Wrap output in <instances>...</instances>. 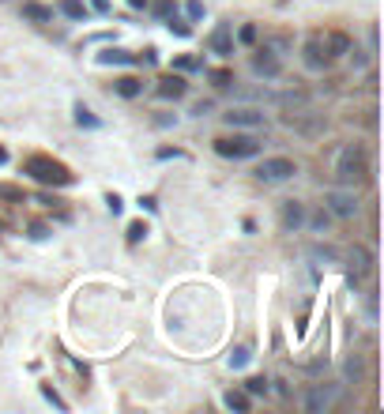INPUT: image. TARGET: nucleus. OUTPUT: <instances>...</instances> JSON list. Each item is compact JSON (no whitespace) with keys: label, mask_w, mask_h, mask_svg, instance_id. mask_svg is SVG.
Here are the masks:
<instances>
[{"label":"nucleus","mask_w":384,"mask_h":414,"mask_svg":"<svg viewBox=\"0 0 384 414\" xmlns=\"http://www.w3.org/2000/svg\"><path fill=\"white\" fill-rule=\"evenodd\" d=\"M332 177L335 184H347V189H358V184L369 181V151L366 144L350 139V144H339L332 155Z\"/></svg>","instance_id":"1"},{"label":"nucleus","mask_w":384,"mask_h":414,"mask_svg":"<svg viewBox=\"0 0 384 414\" xmlns=\"http://www.w3.org/2000/svg\"><path fill=\"white\" fill-rule=\"evenodd\" d=\"M23 173L30 181L46 184V189H68V184L75 181V173L64 166L61 158H53V155H27L23 158Z\"/></svg>","instance_id":"2"},{"label":"nucleus","mask_w":384,"mask_h":414,"mask_svg":"<svg viewBox=\"0 0 384 414\" xmlns=\"http://www.w3.org/2000/svg\"><path fill=\"white\" fill-rule=\"evenodd\" d=\"M324 207H328V215H335V219H358V215H361L358 189L335 184V189H328V192H324Z\"/></svg>","instance_id":"3"},{"label":"nucleus","mask_w":384,"mask_h":414,"mask_svg":"<svg viewBox=\"0 0 384 414\" xmlns=\"http://www.w3.org/2000/svg\"><path fill=\"white\" fill-rule=\"evenodd\" d=\"M215 155L218 158H252V155H260V139L256 136H249V132H234V136H218L215 139Z\"/></svg>","instance_id":"4"},{"label":"nucleus","mask_w":384,"mask_h":414,"mask_svg":"<svg viewBox=\"0 0 384 414\" xmlns=\"http://www.w3.org/2000/svg\"><path fill=\"white\" fill-rule=\"evenodd\" d=\"M294 173H298V166H294V158H283V155H275V158H264L256 170H252V177L256 181H264V184H283V181H290Z\"/></svg>","instance_id":"5"},{"label":"nucleus","mask_w":384,"mask_h":414,"mask_svg":"<svg viewBox=\"0 0 384 414\" xmlns=\"http://www.w3.org/2000/svg\"><path fill=\"white\" fill-rule=\"evenodd\" d=\"M335 399H339V384H332V380H321V384H313L309 391H305L302 407L309 410V414H328V410L335 407Z\"/></svg>","instance_id":"6"},{"label":"nucleus","mask_w":384,"mask_h":414,"mask_svg":"<svg viewBox=\"0 0 384 414\" xmlns=\"http://www.w3.org/2000/svg\"><path fill=\"white\" fill-rule=\"evenodd\" d=\"M283 125L294 128V132H302V136H316V132H324V117L316 113V110H309V106H302V110H287Z\"/></svg>","instance_id":"7"},{"label":"nucleus","mask_w":384,"mask_h":414,"mask_svg":"<svg viewBox=\"0 0 384 414\" xmlns=\"http://www.w3.org/2000/svg\"><path fill=\"white\" fill-rule=\"evenodd\" d=\"M343 260H347V271H350V287H358L361 275H369V271H373V253L366 245H350L343 253Z\"/></svg>","instance_id":"8"},{"label":"nucleus","mask_w":384,"mask_h":414,"mask_svg":"<svg viewBox=\"0 0 384 414\" xmlns=\"http://www.w3.org/2000/svg\"><path fill=\"white\" fill-rule=\"evenodd\" d=\"M223 121L230 125V128H260L264 125V110H260V106H234V110L230 113H223Z\"/></svg>","instance_id":"9"},{"label":"nucleus","mask_w":384,"mask_h":414,"mask_svg":"<svg viewBox=\"0 0 384 414\" xmlns=\"http://www.w3.org/2000/svg\"><path fill=\"white\" fill-rule=\"evenodd\" d=\"M252 75H260V80H279L283 75V57H275L271 49L260 46L252 53Z\"/></svg>","instance_id":"10"},{"label":"nucleus","mask_w":384,"mask_h":414,"mask_svg":"<svg viewBox=\"0 0 384 414\" xmlns=\"http://www.w3.org/2000/svg\"><path fill=\"white\" fill-rule=\"evenodd\" d=\"M302 61H305V68L309 72H324L328 64H332V57L324 53V42H321V30L316 34H309V42L302 46Z\"/></svg>","instance_id":"11"},{"label":"nucleus","mask_w":384,"mask_h":414,"mask_svg":"<svg viewBox=\"0 0 384 414\" xmlns=\"http://www.w3.org/2000/svg\"><path fill=\"white\" fill-rule=\"evenodd\" d=\"M279 222H283V230H287V234H298L302 226H305V203L302 200H283Z\"/></svg>","instance_id":"12"},{"label":"nucleus","mask_w":384,"mask_h":414,"mask_svg":"<svg viewBox=\"0 0 384 414\" xmlns=\"http://www.w3.org/2000/svg\"><path fill=\"white\" fill-rule=\"evenodd\" d=\"M207 49L218 53V57H230V53H234V27H230V23H218V27L211 30V38H207Z\"/></svg>","instance_id":"13"},{"label":"nucleus","mask_w":384,"mask_h":414,"mask_svg":"<svg viewBox=\"0 0 384 414\" xmlns=\"http://www.w3.org/2000/svg\"><path fill=\"white\" fill-rule=\"evenodd\" d=\"M185 91H189V83L181 80V75H162L159 87H155V94L162 98V102H178V98H185Z\"/></svg>","instance_id":"14"},{"label":"nucleus","mask_w":384,"mask_h":414,"mask_svg":"<svg viewBox=\"0 0 384 414\" xmlns=\"http://www.w3.org/2000/svg\"><path fill=\"white\" fill-rule=\"evenodd\" d=\"M321 42H324V53L328 57H347V49L354 46V42H350V34H343V30H324L321 34Z\"/></svg>","instance_id":"15"},{"label":"nucleus","mask_w":384,"mask_h":414,"mask_svg":"<svg viewBox=\"0 0 384 414\" xmlns=\"http://www.w3.org/2000/svg\"><path fill=\"white\" fill-rule=\"evenodd\" d=\"M305 256L313 260V264H324V268H332V264H343V253L332 245H309L305 249Z\"/></svg>","instance_id":"16"},{"label":"nucleus","mask_w":384,"mask_h":414,"mask_svg":"<svg viewBox=\"0 0 384 414\" xmlns=\"http://www.w3.org/2000/svg\"><path fill=\"white\" fill-rule=\"evenodd\" d=\"M271 102L283 106V110H302V106H309V91H302V87H290V91L275 94Z\"/></svg>","instance_id":"17"},{"label":"nucleus","mask_w":384,"mask_h":414,"mask_svg":"<svg viewBox=\"0 0 384 414\" xmlns=\"http://www.w3.org/2000/svg\"><path fill=\"white\" fill-rule=\"evenodd\" d=\"M264 49H271L275 57H283V53L294 49V38L287 34V30H268V34H264Z\"/></svg>","instance_id":"18"},{"label":"nucleus","mask_w":384,"mask_h":414,"mask_svg":"<svg viewBox=\"0 0 384 414\" xmlns=\"http://www.w3.org/2000/svg\"><path fill=\"white\" fill-rule=\"evenodd\" d=\"M113 94L140 98V94H144V80H140V75H120V80H113Z\"/></svg>","instance_id":"19"},{"label":"nucleus","mask_w":384,"mask_h":414,"mask_svg":"<svg viewBox=\"0 0 384 414\" xmlns=\"http://www.w3.org/2000/svg\"><path fill=\"white\" fill-rule=\"evenodd\" d=\"M343 380H347V384H361V380H366V358L350 354L343 362Z\"/></svg>","instance_id":"20"},{"label":"nucleus","mask_w":384,"mask_h":414,"mask_svg":"<svg viewBox=\"0 0 384 414\" xmlns=\"http://www.w3.org/2000/svg\"><path fill=\"white\" fill-rule=\"evenodd\" d=\"M223 403H226L230 410H241V414H245V410L252 407V396H249L245 388H230L226 396H223Z\"/></svg>","instance_id":"21"},{"label":"nucleus","mask_w":384,"mask_h":414,"mask_svg":"<svg viewBox=\"0 0 384 414\" xmlns=\"http://www.w3.org/2000/svg\"><path fill=\"white\" fill-rule=\"evenodd\" d=\"M94 61L98 64H136V53H128V49H102Z\"/></svg>","instance_id":"22"},{"label":"nucleus","mask_w":384,"mask_h":414,"mask_svg":"<svg viewBox=\"0 0 384 414\" xmlns=\"http://www.w3.org/2000/svg\"><path fill=\"white\" fill-rule=\"evenodd\" d=\"M23 19H30V23H49L53 8H46V4H23Z\"/></svg>","instance_id":"23"},{"label":"nucleus","mask_w":384,"mask_h":414,"mask_svg":"<svg viewBox=\"0 0 384 414\" xmlns=\"http://www.w3.org/2000/svg\"><path fill=\"white\" fill-rule=\"evenodd\" d=\"M305 222H309V230H313V234H328V226H332V215H328V207H324V211L305 215Z\"/></svg>","instance_id":"24"},{"label":"nucleus","mask_w":384,"mask_h":414,"mask_svg":"<svg viewBox=\"0 0 384 414\" xmlns=\"http://www.w3.org/2000/svg\"><path fill=\"white\" fill-rule=\"evenodd\" d=\"M249 362H252V351H249L245 343L234 346V351H230V358H226V365H230V369H245Z\"/></svg>","instance_id":"25"},{"label":"nucleus","mask_w":384,"mask_h":414,"mask_svg":"<svg viewBox=\"0 0 384 414\" xmlns=\"http://www.w3.org/2000/svg\"><path fill=\"white\" fill-rule=\"evenodd\" d=\"M75 125H80V128H102V121H98L83 102H75Z\"/></svg>","instance_id":"26"},{"label":"nucleus","mask_w":384,"mask_h":414,"mask_svg":"<svg viewBox=\"0 0 384 414\" xmlns=\"http://www.w3.org/2000/svg\"><path fill=\"white\" fill-rule=\"evenodd\" d=\"M268 388H271L268 377H249V380H245V391H249V396H268Z\"/></svg>","instance_id":"27"},{"label":"nucleus","mask_w":384,"mask_h":414,"mask_svg":"<svg viewBox=\"0 0 384 414\" xmlns=\"http://www.w3.org/2000/svg\"><path fill=\"white\" fill-rule=\"evenodd\" d=\"M234 98H237V102H271V98H275V94H268V91H256V87H252V91H234Z\"/></svg>","instance_id":"28"},{"label":"nucleus","mask_w":384,"mask_h":414,"mask_svg":"<svg viewBox=\"0 0 384 414\" xmlns=\"http://www.w3.org/2000/svg\"><path fill=\"white\" fill-rule=\"evenodd\" d=\"M166 27H170V34H178V38H189V34H192V27L185 23V19H178L173 12L166 15Z\"/></svg>","instance_id":"29"},{"label":"nucleus","mask_w":384,"mask_h":414,"mask_svg":"<svg viewBox=\"0 0 384 414\" xmlns=\"http://www.w3.org/2000/svg\"><path fill=\"white\" fill-rule=\"evenodd\" d=\"M207 80H211L218 91H223V87L234 83V72H230V68H211V72H207Z\"/></svg>","instance_id":"30"},{"label":"nucleus","mask_w":384,"mask_h":414,"mask_svg":"<svg viewBox=\"0 0 384 414\" xmlns=\"http://www.w3.org/2000/svg\"><path fill=\"white\" fill-rule=\"evenodd\" d=\"M128 245H140V242H144V237H147V222L144 219H140V222H128Z\"/></svg>","instance_id":"31"},{"label":"nucleus","mask_w":384,"mask_h":414,"mask_svg":"<svg viewBox=\"0 0 384 414\" xmlns=\"http://www.w3.org/2000/svg\"><path fill=\"white\" fill-rule=\"evenodd\" d=\"M173 68H178V72H200L204 61L200 57H178V61H173Z\"/></svg>","instance_id":"32"},{"label":"nucleus","mask_w":384,"mask_h":414,"mask_svg":"<svg viewBox=\"0 0 384 414\" xmlns=\"http://www.w3.org/2000/svg\"><path fill=\"white\" fill-rule=\"evenodd\" d=\"M42 396H46V403H53L57 410H68V403L57 396V388H53V384H42Z\"/></svg>","instance_id":"33"},{"label":"nucleus","mask_w":384,"mask_h":414,"mask_svg":"<svg viewBox=\"0 0 384 414\" xmlns=\"http://www.w3.org/2000/svg\"><path fill=\"white\" fill-rule=\"evenodd\" d=\"M0 200H12V203H27L23 189H12V184H0Z\"/></svg>","instance_id":"34"},{"label":"nucleus","mask_w":384,"mask_h":414,"mask_svg":"<svg viewBox=\"0 0 384 414\" xmlns=\"http://www.w3.org/2000/svg\"><path fill=\"white\" fill-rule=\"evenodd\" d=\"M61 12H64V15H72V19H83V15H87V8L80 4V0H64Z\"/></svg>","instance_id":"35"},{"label":"nucleus","mask_w":384,"mask_h":414,"mask_svg":"<svg viewBox=\"0 0 384 414\" xmlns=\"http://www.w3.org/2000/svg\"><path fill=\"white\" fill-rule=\"evenodd\" d=\"M27 234H30V242H46V237H49V226H46V222H30Z\"/></svg>","instance_id":"36"},{"label":"nucleus","mask_w":384,"mask_h":414,"mask_svg":"<svg viewBox=\"0 0 384 414\" xmlns=\"http://www.w3.org/2000/svg\"><path fill=\"white\" fill-rule=\"evenodd\" d=\"M366 313H369V324H377V294H373V290L366 298Z\"/></svg>","instance_id":"37"},{"label":"nucleus","mask_w":384,"mask_h":414,"mask_svg":"<svg viewBox=\"0 0 384 414\" xmlns=\"http://www.w3.org/2000/svg\"><path fill=\"white\" fill-rule=\"evenodd\" d=\"M106 207H109L113 215H120V207H125V200H120L117 192H109V196H106Z\"/></svg>","instance_id":"38"},{"label":"nucleus","mask_w":384,"mask_h":414,"mask_svg":"<svg viewBox=\"0 0 384 414\" xmlns=\"http://www.w3.org/2000/svg\"><path fill=\"white\" fill-rule=\"evenodd\" d=\"M347 53H350V64H354V68H366V53H361V49H354V46H350Z\"/></svg>","instance_id":"39"},{"label":"nucleus","mask_w":384,"mask_h":414,"mask_svg":"<svg viewBox=\"0 0 384 414\" xmlns=\"http://www.w3.org/2000/svg\"><path fill=\"white\" fill-rule=\"evenodd\" d=\"M211 110H215V102H196V106H192V117H207Z\"/></svg>","instance_id":"40"},{"label":"nucleus","mask_w":384,"mask_h":414,"mask_svg":"<svg viewBox=\"0 0 384 414\" xmlns=\"http://www.w3.org/2000/svg\"><path fill=\"white\" fill-rule=\"evenodd\" d=\"M136 61H144V64H155V61H159V49H155V46H147V49H144V53H140V57H136Z\"/></svg>","instance_id":"41"},{"label":"nucleus","mask_w":384,"mask_h":414,"mask_svg":"<svg viewBox=\"0 0 384 414\" xmlns=\"http://www.w3.org/2000/svg\"><path fill=\"white\" fill-rule=\"evenodd\" d=\"M189 19H204V4H200V0H189Z\"/></svg>","instance_id":"42"},{"label":"nucleus","mask_w":384,"mask_h":414,"mask_svg":"<svg viewBox=\"0 0 384 414\" xmlns=\"http://www.w3.org/2000/svg\"><path fill=\"white\" fill-rule=\"evenodd\" d=\"M159 158H185V151H178V147H162Z\"/></svg>","instance_id":"43"},{"label":"nucleus","mask_w":384,"mask_h":414,"mask_svg":"<svg viewBox=\"0 0 384 414\" xmlns=\"http://www.w3.org/2000/svg\"><path fill=\"white\" fill-rule=\"evenodd\" d=\"M170 12H173V4H170V0H159V8H155V15H159V19H166Z\"/></svg>","instance_id":"44"},{"label":"nucleus","mask_w":384,"mask_h":414,"mask_svg":"<svg viewBox=\"0 0 384 414\" xmlns=\"http://www.w3.org/2000/svg\"><path fill=\"white\" fill-rule=\"evenodd\" d=\"M241 42H256V27H252V23L241 27Z\"/></svg>","instance_id":"45"},{"label":"nucleus","mask_w":384,"mask_h":414,"mask_svg":"<svg viewBox=\"0 0 384 414\" xmlns=\"http://www.w3.org/2000/svg\"><path fill=\"white\" fill-rule=\"evenodd\" d=\"M173 121H178V117H170V113H159V117H155V125H159V128H170Z\"/></svg>","instance_id":"46"},{"label":"nucleus","mask_w":384,"mask_h":414,"mask_svg":"<svg viewBox=\"0 0 384 414\" xmlns=\"http://www.w3.org/2000/svg\"><path fill=\"white\" fill-rule=\"evenodd\" d=\"M91 8H94L98 15H106L109 12V0H91Z\"/></svg>","instance_id":"47"},{"label":"nucleus","mask_w":384,"mask_h":414,"mask_svg":"<svg viewBox=\"0 0 384 414\" xmlns=\"http://www.w3.org/2000/svg\"><path fill=\"white\" fill-rule=\"evenodd\" d=\"M128 8H136V12H140V8H147V0H128Z\"/></svg>","instance_id":"48"},{"label":"nucleus","mask_w":384,"mask_h":414,"mask_svg":"<svg viewBox=\"0 0 384 414\" xmlns=\"http://www.w3.org/2000/svg\"><path fill=\"white\" fill-rule=\"evenodd\" d=\"M4 162H8V151H4V147H0V166H4Z\"/></svg>","instance_id":"49"}]
</instances>
